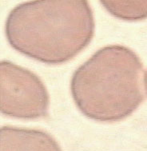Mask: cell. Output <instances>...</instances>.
Here are the masks:
<instances>
[{"label":"cell","mask_w":147,"mask_h":151,"mask_svg":"<svg viewBox=\"0 0 147 151\" xmlns=\"http://www.w3.org/2000/svg\"><path fill=\"white\" fill-rule=\"evenodd\" d=\"M94 31L92 11L83 0H38L14 7L6 35L14 49L49 64L71 60L90 43Z\"/></svg>","instance_id":"cell-1"},{"label":"cell","mask_w":147,"mask_h":151,"mask_svg":"<svg viewBox=\"0 0 147 151\" xmlns=\"http://www.w3.org/2000/svg\"><path fill=\"white\" fill-rule=\"evenodd\" d=\"M145 74L133 50L120 45L107 46L74 72L72 96L88 118L119 121L130 115L146 98Z\"/></svg>","instance_id":"cell-2"},{"label":"cell","mask_w":147,"mask_h":151,"mask_svg":"<svg viewBox=\"0 0 147 151\" xmlns=\"http://www.w3.org/2000/svg\"><path fill=\"white\" fill-rule=\"evenodd\" d=\"M1 111L22 119L47 115L49 95L40 78L27 69L7 61L0 63Z\"/></svg>","instance_id":"cell-3"},{"label":"cell","mask_w":147,"mask_h":151,"mask_svg":"<svg viewBox=\"0 0 147 151\" xmlns=\"http://www.w3.org/2000/svg\"><path fill=\"white\" fill-rule=\"evenodd\" d=\"M0 151H62L57 142L38 129L3 127L0 130Z\"/></svg>","instance_id":"cell-4"},{"label":"cell","mask_w":147,"mask_h":151,"mask_svg":"<svg viewBox=\"0 0 147 151\" xmlns=\"http://www.w3.org/2000/svg\"><path fill=\"white\" fill-rule=\"evenodd\" d=\"M105 8L114 16L125 20L147 18V1H102Z\"/></svg>","instance_id":"cell-5"},{"label":"cell","mask_w":147,"mask_h":151,"mask_svg":"<svg viewBox=\"0 0 147 151\" xmlns=\"http://www.w3.org/2000/svg\"><path fill=\"white\" fill-rule=\"evenodd\" d=\"M145 82H146V92H147V71L145 74Z\"/></svg>","instance_id":"cell-6"}]
</instances>
